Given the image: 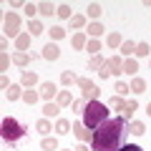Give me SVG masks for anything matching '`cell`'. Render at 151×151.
Wrapping results in <instances>:
<instances>
[{
	"label": "cell",
	"mask_w": 151,
	"mask_h": 151,
	"mask_svg": "<svg viewBox=\"0 0 151 151\" xmlns=\"http://www.w3.org/2000/svg\"><path fill=\"white\" fill-rule=\"evenodd\" d=\"M129 121L124 116H116V119H108L93 131L91 139V151H116L124 146V139L129 134Z\"/></svg>",
	"instance_id": "obj_1"
},
{
	"label": "cell",
	"mask_w": 151,
	"mask_h": 151,
	"mask_svg": "<svg viewBox=\"0 0 151 151\" xmlns=\"http://www.w3.org/2000/svg\"><path fill=\"white\" fill-rule=\"evenodd\" d=\"M108 106H103L101 101H88L86 103V111H83V124L88 126L91 131H96L103 121H108Z\"/></svg>",
	"instance_id": "obj_2"
},
{
	"label": "cell",
	"mask_w": 151,
	"mask_h": 151,
	"mask_svg": "<svg viewBox=\"0 0 151 151\" xmlns=\"http://www.w3.org/2000/svg\"><path fill=\"white\" fill-rule=\"evenodd\" d=\"M0 134H3V141L10 144V149H15V144L25 136V126H23L20 121H15L13 116H5L3 124H0Z\"/></svg>",
	"instance_id": "obj_3"
},
{
	"label": "cell",
	"mask_w": 151,
	"mask_h": 151,
	"mask_svg": "<svg viewBox=\"0 0 151 151\" xmlns=\"http://www.w3.org/2000/svg\"><path fill=\"white\" fill-rule=\"evenodd\" d=\"M3 33H5V38H18L20 35V15L8 13L5 20H3Z\"/></svg>",
	"instance_id": "obj_4"
},
{
	"label": "cell",
	"mask_w": 151,
	"mask_h": 151,
	"mask_svg": "<svg viewBox=\"0 0 151 151\" xmlns=\"http://www.w3.org/2000/svg\"><path fill=\"white\" fill-rule=\"evenodd\" d=\"M73 134H76V139L81 141V144H86V141H91V139H93V131L88 129L83 121H76V124H73Z\"/></svg>",
	"instance_id": "obj_5"
},
{
	"label": "cell",
	"mask_w": 151,
	"mask_h": 151,
	"mask_svg": "<svg viewBox=\"0 0 151 151\" xmlns=\"http://www.w3.org/2000/svg\"><path fill=\"white\" fill-rule=\"evenodd\" d=\"M38 93H40V98L48 103L50 98L58 96V88H55V83H53V81H45V83H40V91H38Z\"/></svg>",
	"instance_id": "obj_6"
},
{
	"label": "cell",
	"mask_w": 151,
	"mask_h": 151,
	"mask_svg": "<svg viewBox=\"0 0 151 151\" xmlns=\"http://www.w3.org/2000/svg\"><path fill=\"white\" fill-rule=\"evenodd\" d=\"M40 55H43L45 60H58V55H60V48H58L55 43H45V45H43V53H40Z\"/></svg>",
	"instance_id": "obj_7"
},
{
	"label": "cell",
	"mask_w": 151,
	"mask_h": 151,
	"mask_svg": "<svg viewBox=\"0 0 151 151\" xmlns=\"http://www.w3.org/2000/svg\"><path fill=\"white\" fill-rule=\"evenodd\" d=\"M108 65H111V76L124 73V58H121V55H111V58H108Z\"/></svg>",
	"instance_id": "obj_8"
},
{
	"label": "cell",
	"mask_w": 151,
	"mask_h": 151,
	"mask_svg": "<svg viewBox=\"0 0 151 151\" xmlns=\"http://www.w3.org/2000/svg\"><path fill=\"white\" fill-rule=\"evenodd\" d=\"M58 113H60V106H58V103L48 101V103L43 106V119H60Z\"/></svg>",
	"instance_id": "obj_9"
},
{
	"label": "cell",
	"mask_w": 151,
	"mask_h": 151,
	"mask_svg": "<svg viewBox=\"0 0 151 151\" xmlns=\"http://www.w3.org/2000/svg\"><path fill=\"white\" fill-rule=\"evenodd\" d=\"M73 131V124H70L68 119H55V134L58 136H65Z\"/></svg>",
	"instance_id": "obj_10"
},
{
	"label": "cell",
	"mask_w": 151,
	"mask_h": 151,
	"mask_svg": "<svg viewBox=\"0 0 151 151\" xmlns=\"http://www.w3.org/2000/svg\"><path fill=\"white\" fill-rule=\"evenodd\" d=\"M35 131L43 134V136H48L50 131H55V126H50V119H38L35 121Z\"/></svg>",
	"instance_id": "obj_11"
},
{
	"label": "cell",
	"mask_w": 151,
	"mask_h": 151,
	"mask_svg": "<svg viewBox=\"0 0 151 151\" xmlns=\"http://www.w3.org/2000/svg\"><path fill=\"white\" fill-rule=\"evenodd\" d=\"M70 45H73L76 50H83L88 45V38H86V33H76L73 38H70Z\"/></svg>",
	"instance_id": "obj_12"
},
{
	"label": "cell",
	"mask_w": 151,
	"mask_h": 151,
	"mask_svg": "<svg viewBox=\"0 0 151 151\" xmlns=\"http://www.w3.org/2000/svg\"><path fill=\"white\" fill-rule=\"evenodd\" d=\"M124 73H129V76L136 78V73H139V60L136 58H124Z\"/></svg>",
	"instance_id": "obj_13"
},
{
	"label": "cell",
	"mask_w": 151,
	"mask_h": 151,
	"mask_svg": "<svg viewBox=\"0 0 151 151\" xmlns=\"http://www.w3.org/2000/svg\"><path fill=\"white\" fill-rule=\"evenodd\" d=\"M15 48H18V50H23V53L30 48V33H20V35L15 38Z\"/></svg>",
	"instance_id": "obj_14"
},
{
	"label": "cell",
	"mask_w": 151,
	"mask_h": 151,
	"mask_svg": "<svg viewBox=\"0 0 151 151\" xmlns=\"http://www.w3.org/2000/svg\"><path fill=\"white\" fill-rule=\"evenodd\" d=\"M20 83H23L25 88H33V86L38 83V76L33 73V70H23V76H20Z\"/></svg>",
	"instance_id": "obj_15"
},
{
	"label": "cell",
	"mask_w": 151,
	"mask_h": 151,
	"mask_svg": "<svg viewBox=\"0 0 151 151\" xmlns=\"http://www.w3.org/2000/svg\"><path fill=\"white\" fill-rule=\"evenodd\" d=\"M136 108H139V101H136V98H131V101H126V106H124V111H121V116H124L126 121H131V116H134Z\"/></svg>",
	"instance_id": "obj_16"
},
{
	"label": "cell",
	"mask_w": 151,
	"mask_h": 151,
	"mask_svg": "<svg viewBox=\"0 0 151 151\" xmlns=\"http://www.w3.org/2000/svg\"><path fill=\"white\" fill-rule=\"evenodd\" d=\"M30 60H33V58H30V53H23V50H18V53L13 55V63H15L18 68H25Z\"/></svg>",
	"instance_id": "obj_17"
},
{
	"label": "cell",
	"mask_w": 151,
	"mask_h": 151,
	"mask_svg": "<svg viewBox=\"0 0 151 151\" xmlns=\"http://www.w3.org/2000/svg\"><path fill=\"white\" fill-rule=\"evenodd\" d=\"M55 103H58L60 108H63V106H73V96H70V91H58Z\"/></svg>",
	"instance_id": "obj_18"
},
{
	"label": "cell",
	"mask_w": 151,
	"mask_h": 151,
	"mask_svg": "<svg viewBox=\"0 0 151 151\" xmlns=\"http://www.w3.org/2000/svg\"><path fill=\"white\" fill-rule=\"evenodd\" d=\"M40 149H43V151H58V139H53V136H43Z\"/></svg>",
	"instance_id": "obj_19"
},
{
	"label": "cell",
	"mask_w": 151,
	"mask_h": 151,
	"mask_svg": "<svg viewBox=\"0 0 151 151\" xmlns=\"http://www.w3.org/2000/svg\"><path fill=\"white\" fill-rule=\"evenodd\" d=\"M55 10H58V8H53V5L48 3V0H43V3H38V13H40L43 18H50V15H53Z\"/></svg>",
	"instance_id": "obj_20"
},
{
	"label": "cell",
	"mask_w": 151,
	"mask_h": 151,
	"mask_svg": "<svg viewBox=\"0 0 151 151\" xmlns=\"http://www.w3.org/2000/svg\"><path fill=\"white\" fill-rule=\"evenodd\" d=\"M23 101H25L28 106H33V103H38V101H40V93H38V91H33V88H28V91H23Z\"/></svg>",
	"instance_id": "obj_21"
},
{
	"label": "cell",
	"mask_w": 151,
	"mask_h": 151,
	"mask_svg": "<svg viewBox=\"0 0 151 151\" xmlns=\"http://www.w3.org/2000/svg\"><path fill=\"white\" fill-rule=\"evenodd\" d=\"M121 43H124V38H121L119 33H108L106 35V45L108 48H121Z\"/></svg>",
	"instance_id": "obj_22"
},
{
	"label": "cell",
	"mask_w": 151,
	"mask_h": 151,
	"mask_svg": "<svg viewBox=\"0 0 151 151\" xmlns=\"http://www.w3.org/2000/svg\"><path fill=\"white\" fill-rule=\"evenodd\" d=\"M5 98H8V101H18V98H23V88L13 83V86L5 91Z\"/></svg>",
	"instance_id": "obj_23"
},
{
	"label": "cell",
	"mask_w": 151,
	"mask_h": 151,
	"mask_svg": "<svg viewBox=\"0 0 151 151\" xmlns=\"http://www.w3.org/2000/svg\"><path fill=\"white\" fill-rule=\"evenodd\" d=\"M60 83H63V86H73V83H78V76H76L73 70H63V73H60Z\"/></svg>",
	"instance_id": "obj_24"
},
{
	"label": "cell",
	"mask_w": 151,
	"mask_h": 151,
	"mask_svg": "<svg viewBox=\"0 0 151 151\" xmlns=\"http://www.w3.org/2000/svg\"><path fill=\"white\" fill-rule=\"evenodd\" d=\"M103 63H106V58H101V55H91V60H88V68H91V70H101Z\"/></svg>",
	"instance_id": "obj_25"
},
{
	"label": "cell",
	"mask_w": 151,
	"mask_h": 151,
	"mask_svg": "<svg viewBox=\"0 0 151 151\" xmlns=\"http://www.w3.org/2000/svg\"><path fill=\"white\" fill-rule=\"evenodd\" d=\"M131 91H134V93H144V91H146V81L136 76L134 81H131Z\"/></svg>",
	"instance_id": "obj_26"
},
{
	"label": "cell",
	"mask_w": 151,
	"mask_h": 151,
	"mask_svg": "<svg viewBox=\"0 0 151 151\" xmlns=\"http://www.w3.org/2000/svg\"><path fill=\"white\" fill-rule=\"evenodd\" d=\"M48 33H50V38H53V40H63V38H65V28H63V25H53Z\"/></svg>",
	"instance_id": "obj_27"
},
{
	"label": "cell",
	"mask_w": 151,
	"mask_h": 151,
	"mask_svg": "<svg viewBox=\"0 0 151 151\" xmlns=\"http://www.w3.org/2000/svg\"><path fill=\"white\" fill-rule=\"evenodd\" d=\"M86 50H88L91 55H98V50H101V40H98V38H91L88 45H86Z\"/></svg>",
	"instance_id": "obj_28"
},
{
	"label": "cell",
	"mask_w": 151,
	"mask_h": 151,
	"mask_svg": "<svg viewBox=\"0 0 151 151\" xmlns=\"http://www.w3.org/2000/svg\"><path fill=\"white\" fill-rule=\"evenodd\" d=\"M78 88H81L83 93H88V91H93V88H98V86L91 83V78H78Z\"/></svg>",
	"instance_id": "obj_29"
},
{
	"label": "cell",
	"mask_w": 151,
	"mask_h": 151,
	"mask_svg": "<svg viewBox=\"0 0 151 151\" xmlns=\"http://www.w3.org/2000/svg\"><path fill=\"white\" fill-rule=\"evenodd\" d=\"M131 134H134V136H144L146 134L144 121H131Z\"/></svg>",
	"instance_id": "obj_30"
},
{
	"label": "cell",
	"mask_w": 151,
	"mask_h": 151,
	"mask_svg": "<svg viewBox=\"0 0 151 151\" xmlns=\"http://www.w3.org/2000/svg\"><path fill=\"white\" fill-rule=\"evenodd\" d=\"M103 30H106V28L96 20V23H91V28H88V35H91V38H98V35H103Z\"/></svg>",
	"instance_id": "obj_31"
},
{
	"label": "cell",
	"mask_w": 151,
	"mask_h": 151,
	"mask_svg": "<svg viewBox=\"0 0 151 151\" xmlns=\"http://www.w3.org/2000/svg\"><path fill=\"white\" fill-rule=\"evenodd\" d=\"M131 53H136V43L134 40H124L121 43V55H131Z\"/></svg>",
	"instance_id": "obj_32"
},
{
	"label": "cell",
	"mask_w": 151,
	"mask_h": 151,
	"mask_svg": "<svg viewBox=\"0 0 151 151\" xmlns=\"http://www.w3.org/2000/svg\"><path fill=\"white\" fill-rule=\"evenodd\" d=\"M55 13H58V18H63V20H70V18H73V15H70V5H68V3L58 5V10H55Z\"/></svg>",
	"instance_id": "obj_33"
},
{
	"label": "cell",
	"mask_w": 151,
	"mask_h": 151,
	"mask_svg": "<svg viewBox=\"0 0 151 151\" xmlns=\"http://www.w3.org/2000/svg\"><path fill=\"white\" fill-rule=\"evenodd\" d=\"M83 25H86V15H73V18H70V28H76L78 33H81Z\"/></svg>",
	"instance_id": "obj_34"
},
{
	"label": "cell",
	"mask_w": 151,
	"mask_h": 151,
	"mask_svg": "<svg viewBox=\"0 0 151 151\" xmlns=\"http://www.w3.org/2000/svg\"><path fill=\"white\" fill-rule=\"evenodd\" d=\"M113 91H116V96H121V98H124L126 93H131V86H129V83H124V81H119Z\"/></svg>",
	"instance_id": "obj_35"
},
{
	"label": "cell",
	"mask_w": 151,
	"mask_h": 151,
	"mask_svg": "<svg viewBox=\"0 0 151 151\" xmlns=\"http://www.w3.org/2000/svg\"><path fill=\"white\" fill-rule=\"evenodd\" d=\"M108 106H111V108H116V111H124L126 101H124L121 96H111V101H108Z\"/></svg>",
	"instance_id": "obj_36"
},
{
	"label": "cell",
	"mask_w": 151,
	"mask_h": 151,
	"mask_svg": "<svg viewBox=\"0 0 151 151\" xmlns=\"http://www.w3.org/2000/svg\"><path fill=\"white\" fill-rule=\"evenodd\" d=\"M101 5H98V3H91V5H88V18H93V23H96V18H101Z\"/></svg>",
	"instance_id": "obj_37"
},
{
	"label": "cell",
	"mask_w": 151,
	"mask_h": 151,
	"mask_svg": "<svg viewBox=\"0 0 151 151\" xmlns=\"http://www.w3.org/2000/svg\"><path fill=\"white\" fill-rule=\"evenodd\" d=\"M30 35H40V33H45V28H43V23L40 20H30Z\"/></svg>",
	"instance_id": "obj_38"
},
{
	"label": "cell",
	"mask_w": 151,
	"mask_h": 151,
	"mask_svg": "<svg viewBox=\"0 0 151 151\" xmlns=\"http://www.w3.org/2000/svg\"><path fill=\"white\" fill-rule=\"evenodd\" d=\"M136 55H139V58L151 55V45H149V43H136Z\"/></svg>",
	"instance_id": "obj_39"
},
{
	"label": "cell",
	"mask_w": 151,
	"mask_h": 151,
	"mask_svg": "<svg viewBox=\"0 0 151 151\" xmlns=\"http://www.w3.org/2000/svg\"><path fill=\"white\" fill-rule=\"evenodd\" d=\"M86 98H78V101H73V113H81L83 116V111H86Z\"/></svg>",
	"instance_id": "obj_40"
},
{
	"label": "cell",
	"mask_w": 151,
	"mask_h": 151,
	"mask_svg": "<svg viewBox=\"0 0 151 151\" xmlns=\"http://www.w3.org/2000/svg\"><path fill=\"white\" fill-rule=\"evenodd\" d=\"M8 65H10V55H8V53H0V70H3V76H5Z\"/></svg>",
	"instance_id": "obj_41"
},
{
	"label": "cell",
	"mask_w": 151,
	"mask_h": 151,
	"mask_svg": "<svg viewBox=\"0 0 151 151\" xmlns=\"http://www.w3.org/2000/svg\"><path fill=\"white\" fill-rule=\"evenodd\" d=\"M35 13H38V5H35V3H28V5H25V15L30 18V20H35Z\"/></svg>",
	"instance_id": "obj_42"
},
{
	"label": "cell",
	"mask_w": 151,
	"mask_h": 151,
	"mask_svg": "<svg viewBox=\"0 0 151 151\" xmlns=\"http://www.w3.org/2000/svg\"><path fill=\"white\" fill-rule=\"evenodd\" d=\"M98 76H101V78H111V65H108V60L103 63V68L98 70Z\"/></svg>",
	"instance_id": "obj_43"
},
{
	"label": "cell",
	"mask_w": 151,
	"mask_h": 151,
	"mask_svg": "<svg viewBox=\"0 0 151 151\" xmlns=\"http://www.w3.org/2000/svg\"><path fill=\"white\" fill-rule=\"evenodd\" d=\"M116 151H144L141 146H136V144H124L121 149H116Z\"/></svg>",
	"instance_id": "obj_44"
},
{
	"label": "cell",
	"mask_w": 151,
	"mask_h": 151,
	"mask_svg": "<svg viewBox=\"0 0 151 151\" xmlns=\"http://www.w3.org/2000/svg\"><path fill=\"white\" fill-rule=\"evenodd\" d=\"M10 86H13V83H10V78H8V76H3V78H0V88H3V91H8Z\"/></svg>",
	"instance_id": "obj_45"
},
{
	"label": "cell",
	"mask_w": 151,
	"mask_h": 151,
	"mask_svg": "<svg viewBox=\"0 0 151 151\" xmlns=\"http://www.w3.org/2000/svg\"><path fill=\"white\" fill-rule=\"evenodd\" d=\"M28 5V3H20V0H13V3H10V8H25Z\"/></svg>",
	"instance_id": "obj_46"
},
{
	"label": "cell",
	"mask_w": 151,
	"mask_h": 151,
	"mask_svg": "<svg viewBox=\"0 0 151 151\" xmlns=\"http://www.w3.org/2000/svg\"><path fill=\"white\" fill-rule=\"evenodd\" d=\"M0 48H3V53H8V38H3V40H0Z\"/></svg>",
	"instance_id": "obj_47"
},
{
	"label": "cell",
	"mask_w": 151,
	"mask_h": 151,
	"mask_svg": "<svg viewBox=\"0 0 151 151\" xmlns=\"http://www.w3.org/2000/svg\"><path fill=\"white\" fill-rule=\"evenodd\" d=\"M73 151H88V149H86V146H83V144H78V146H76Z\"/></svg>",
	"instance_id": "obj_48"
},
{
	"label": "cell",
	"mask_w": 151,
	"mask_h": 151,
	"mask_svg": "<svg viewBox=\"0 0 151 151\" xmlns=\"http://www.w3.org/2000/svg\"><path fill=\"white\" fill-rule=\"evenodd\" d=\"M146 113H149V116H151V103H149V106H146Z\"/></svg>",
	"instance_id": "obj_49"
},
{
	"label": "cell",
	"mask_w": 151,
	"mask_h": 151,
	"mask_svg": "<svg viewBox=\"0 0 151 151\" xmlns=\"http://www.w3.org/2000/svg\"><path fill=\"white\" fill-rule=\"evenodd\" d=\"M63 151H73V149H63Z\"/></svg>",
	"instance_id": "obj_50"
}]
</instances>
